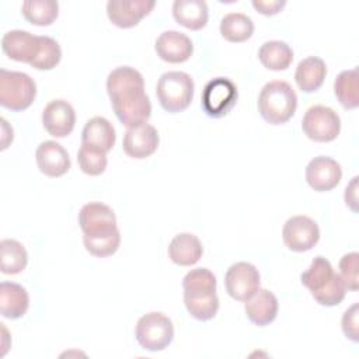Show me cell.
Here are the masks:
<instances>
[{
    "label": "cell",
    "instance_id": "obj_1",
    "mask_svg": "<svg viewBox=\"0 0 359 359\" xmlns=\"http://www.w3.org/2000/svg\"><path fill=\"white\" fill-rule=\"evenodd\" d=\"M107 93L116 118L128 128L147 122L151 102L144 93L140 72L130 66H119L107 77Z\"/></svg>",
    "mask_w": 359,
    "mask_h": 359
},
{
    "label": "cell",
    "instance_id": "obj_2",
    "mask_svg": "<svg viewBox=\"0 0 359 359\" xmlns=\"http://www.w3.org/2000/svg\"><path fill=\"white\" fill-rule=\"evenodd\" d=\"M314 300L325 307L339 304L346 294V286L342 278L334 272L330 261L321 255L311 261L310 268L300 276Z\"/></svg>",
    "mask_w": 359,
    "mask_h": 359
},
{
    "label": "cell",
    "instance_id": "obj_3",
    "mask_svg": "<svg viewBox=\"0 0 359 359\" xmlns=\"http://www.w3.org/2000/svg\"><path fill=\"white\" fill-rule=\"evenodd\" d=\"M297 95L292 86L283 80L266 83L258 95V112L271 125L287 122L296 112Z\"/></svg>",
    "mask_w": 359,
    "mask_h": 359
},
{
    "label": "cell",
    "instance_id": "obj_4",
    "mask_svg": "<svg viewBox=\"0 0 359 359\" xmlns=\"http://www.w3.org/2000/svg\"><path fill=\"white\" fill-rule=\"evenodd\" d=\"M195 84L192 77L184 72L163 73L156 86V95L167 112H181L187 109L194 98Z\"/></svg>",
    "mask_w": 359,
    "mask_h": 359
},
{
    "label": "cell",
    "instance_id": "obj_5",
    "mask_svg": "<svg viewBox=\"0 0 359 359\" xmlns=\"http://www.w3.org/2000/svg\"><path fill=\"white\" fill-rule=\"evenodd\" d=\"M36 84L22 72L0 69V105L11 111H24L35 100Z\"/></svg>",
    "mask_w": 359,
    "mask_h": 359
},
{
    "label": "cell",
    "instance_id": "obj_6",
    "mask_svg": "<svg viewBox=\"0 0 359 359\" xmlns=\"http://www.w3.org/2000/svg\"><path fill=\"white\" fill-rule=\"evenodd\" d=\"M135 337L143 349L163 351L174 339L172 321L160 311H150L137 320Z\"/></svg>",
    "mask_w": 359,
    "mask_h": 359
},
{
    "label": "cell",
    "instance_id": "obj_7",
    "mask_svg": "<svg viewBox=\"0 0 359 359\" xmlns=\"http://www.w3.org/2000/svg\"><path fill=\"white\" fill-rule=\"evenodd\" d=\"M238 91L236 84L227 77H216L206 83L202 91V108L210 118L227 115L236 105Z\"/></svg>",
    "mask_w": 359,
    "mask_h": 359
},
{
    "label": "cell",
    "instance_id": "obj_8",
    "mask_svg": "<svg viewBox=\"0 0 359 359\" xmlns=\"http://www.w3.org/2000/svg\"><path fill=\"white\" fill-rule=\"evenodd\" d=\"M302 129L304 135L314 142H331L339 135L341 119L332 108L313 105L306 111L302 119Z\"/></svg>",
    "mask_w": 359,
    "mask_h": 359
},
{
    "label": "cell",
    "instance_id": "obj_9",
    "mask_svg": "<svg viewBox=\"0 0 359 359\" xmlns=\"http://www.w3.org/2000/svg\"><path fill=\"white\" fill-rule=\"evenodd\" d=\"M79 224L86 237H104L118 231L114 210L101 202H90L80 209Z\"/></svg>",
    "mask_w": 359,
    "mask_h": 359
},
{
    "label": "cell",
    "instance_id": "obj_10",
    "mask_svg": "<svg viewBox=\"0 0 359 359\" xmlns=\"http://www.w3.org/2000/svg\"><path fill=\"white\" fill-rule=\"evenodd\" d=\"M282 238L290 251H309L317 244L320 238V229L318 224L309 216H292L283 224Z\"/></svg>",
    "mask_w": 359,
    "mask_h": 359
},
{
    "label": "cell",
    "instance_id": "obj_11",
    "mask_svg": "<svg viewBox=\"0 0 359 359\" xmlns=\"http://www.w3.org/2000/svg\"><path fill=\"white\" fill-rule=\"evenodd\" d=\"M261 276L258 269L250 262L233 264L224 275V287L230 297L238 302L250 299L259 287Z\"/></svg>",
    "mask_w": 359,
    "mask_h": 359
},
{
    "label": "cell",
    "instance_id": "obj_12",
    "mask_svg": "<svg viewBox=\"0 0 359 359\" xmlns=\"http://www.w3.org/2000/svg\"><path fill=\"white\" fill-rule=\"evenodd\" d=\"M158 142L160 137L156 128L144 122L128 128V130L123 135L122 149L129 157L142 160L151 156L157 150Z\"/></svg>",
    "mask_w": 359,
    "mask_h": 359
},
{
    "label": "cell",
    "instance_id": "obj_13",
    "mask_svg": "<svg viewBox=\"0 0 359 359\" xmlns=\"http://www.w3.org/2000/svg\"><path fill=\"white\" fill-rule=\"evenodd\" d=\"M156 6L153 0H109L107 15L119 28H132L146 17Z\"/></svg>",
    "mask_w": 359,
    "mask_h": 359
},
{
    "label": "cell",
    "instance_id": "obj_14",
    "mask_svg": "<svg viewBox=\"0 0 359 359\" xmlns=\"http://www.w3.org/2000/svg\"><path fill=\"white\" fill-rule=\"evenodd\" d=\"M342 178V168L338 161L327 156L310 160L306 167V181L317 192L334 189Z\"/></svg>",
    "mask_w": 359,
    "mask_h": 359
},
{
    "label": "cell",
    "instance_id": "obj_15",
    "mask_svg": "<svg viewBox=\"0 0 359 359\" xmlns=\"http://www.w3.org/2000/svg\"><path fill=\"white\" fill-rule=\"evenodd\" d=\"M74 123V108L65 100H53L42 111V125L53 137H66L72 133Z\"/></svg>",
    "mask_w": 359,
    "mask_h": 359
},
{
    "label": "cell",
    "instance_id": "obj_16",
    "mask_svg": "<svg viewBox=\"0 0 359 359\" xmlns=\"http://www.w3.org/2000/svg\"><path fill=\"white\" fill-rule=\"evenodd\" d=\"M1 50L15 62L31 65L39 52V36L22 29L8 31L1 38Z\"/></svg>",
    "mask_w": 359,
    "mask_h": 359
},
{
    "label": "cell",
    "instance_id": "obj_17",
    "mask_svg": "<svg viewBox=\"0 0 359 359\" xmlns=\"http://www.w3.org/2000/svg\"><path fill=\"white\" fill-rule=\"evenodd\" d=\"M35 161L39 171L50 178L62 177L70 170L69 153L53 140H45L36 147Z\"/></svg>",
    "mask_w": 359,
    "mask_h": 359
},
{
    "label": "cell",
    "instance_id": "obj_18",
    "mask_svg": "<svg viewBox=\"0 0 359 359\" xmlns=\"http://www.w3.org/2000/svg\"><path fill=\"white\" fill-rule=\"evenodd\" d=\"M154 49L157 56L164 62L182 63L191 57L194 45L185 34L178 31H165L156 39Z\"/></svg>",
    "mask_w": 359,
    "mask_h": 359
},
{
    "label": "cell",
    "instance_id": "obj_19",
    "mask_svg": "<svg viewBox=\"0 0 359 359\" xmlns=\"http://www.w3.org/2000/svg\"><path fill=\"white\" fill-rule=\"evenodd\" d=\"M278 309L279 304L276 296L271 290L262 287H258V290L245 300L244 306L247 318L258 327L271 324L276 318Z\"/></svg>",
    "mask_w": 359,
    "mask_h": 359
},
{
    "label": "cell",
    "instance_id": "obj_20",
    "mask_svg": "<svg viewBox=\"0 0 359 359\" xmlns=\"http://www.w3.org/2000/svg\"><path fill=\"white\" fill-rule=\"evenodd\" d=\"M29 306V296L25 287L14 282L0 283V313L3 317L17 320L22 317Z\"/></svg>",
    "mask_w": 359,
    "mask_h": 359
},
{
    "label": "cell",
    "instance_id": "obj_21",
    "mask_svg": "<svg viewBox=\"0 0 359 359\" xmlns=\"http://www.w3.org/2000/svg\"><path fill=\"white\" fill-rule=\"evenodd\" d=\"M203 254V247L199 238L191 233L177 234L168 245L170 259L181 266L196 264Z\"/></svg>",
    "mask_w": 359,
    "mask_h": 359
},
{
    "label": "cell",
    "instance_id": "obj_22",
    "mask_svg": "<svg viewBox=\"0 0 359 359\" xmlns=\"http://www.w3.org/2000/svg\"><path fill=\"white\" fill-rule=\"evenodd\" d=\"M172 17L188 29H202L209 17L208 4L203 0H175L172 3Z\"/></svg>",
    "mask_w": 359,
    "mask_h": 359
},
{
    "label": "cell",
    "instance_id": "obj_23",
    "mask_svg": "<svg viewBox=\"0 0 359 359\" xmlns=\"http://www.w3.org/2000/svg\"><path fill=\"white\" fill-rule=\"evenodd\" d=\"M327 66L324 60L317 56H309L300 60L294 72L296 84L303 93L317 91L323 86Z\"/></svg>",
    "mask_w": 359,
    "mask_h": 359
},
{
    "label": "cell",
    "instance_id": "obj_24",
    "mask_svg": "<svg viewBox=\"0 0 359 359\" xmlns=\"http://www.w3.org/2000/svg\"><path fill=\"white\" fill-rule=\"evenodd\" d=\"M116 140L112 123L104 116H94L88 119L81 132V143L109 151Z\"/></svg>",
    "mask_w": 359,
    "mask_h": 359
},
{
    "label": "cell",
    "instance_id": "obj_25",
    "mask_svg": "<svg viewBox=\"0 0 359 359\" xmlns=\"http://www.w3.org/2000/svg\"><path fill=\"white\" fill-rule=\"evenodd\" d=\"M184 304L191 317L208 321L217 314L219 297L215 290H184Z\"/></svg>",
    "mask_w": 359,
    "mask_h": 359
},
{
    "label": "cell",
    "instance_id": "obj_26",
    "mask_svg": "<svg viewBox=\"0 0 359 359\" xmlns=\"http://www.w3.org/2000/svg\"><path fill=\"white\" fill-rule=\"evenodd\" d=\"M258 59L268 70H285L293 60L292 48L283 41H266L258 50Z\"/></svg>",
    "mask_w": 359,
    "mask_h": 359
},
{
    "label": "cell",
    "instance_id": "obj_27",
    "mask_svg": "<svg viewBox=\"0 0 359 359\" xmlns=\"http://www.w3.org/2000/svg\"><path fill=\"white\" fill-rule=\"evenodd\" d=\"M28 254L25 247L13 238H4L0 243V271L6 275H15L25 269Z\"/></svg>",
    "mask_w": 359,
    "mask_h": 359
},
{
    "label": "cell",
    "instance_id": "obj_28",
    "mask_svg": "<svg viewBox=\"0 0 359 359\" xmlns=\"http://www.w3.org/2000/svg\"><path fill=\"white\" fill-rule=\"evenodd\" d=\"M334 94L345 109L359 105V74L358 69L341 72L334 81Z\"/></svg>",
    "mask_w": 359,
    "mask_h": 359
},
{
    "label": "cell",
    "instance_id": "obj_29",
    "mask_svg": "<svg viewBox=\"0 0 359 359\" xmlns=\"http://www.w3.org/2000/svg\"><path fill=\"white\" fill-rule=\"evenodd\" d=\"M252 32L254 22L243 13H229L220 21V34L229 42H244Z\"/></svg>",
    "mask_w": 359,
    "mask_h": 359
},
{
    "label": "cell",
    "instance_id": "obj_30",
    "mask_svg": "<svg viewBox=\"0 0 359 359\" xmlns=\"http://www.w3.org/2000/svg\"><path fill=\"white\" fill-rule=\"evenodd\" d=\"M21 13L28 22L45 27L56 20L59 4L53 0H25L21 6Z\"/></svg>",
    "mask_w": 359,
    "mask_h": 359
},
{
    "label": "cell",
    "instance_id": "obj_31",
    "mask_svg": "<svg viewBox=\"0 0 359 359\" xmlns=\"http://www.w3.org/2000/svg\"><path fill=\"white\" fill-rule=\"evenodd\" d=\"M77 161L80 170L87 175H100L105 171L108 160H107V151L81 143L79 153H77Z\"/></svg>",
    "mask_w": 359,
    "mask_h": 359
},
{
    "label": "cell",
    "instance_id": "obj_32",
    "mask_svg": "<svg viewBox=\"0 0 359 359\" xmlns=\"http://www.w3.org/2000/svg\"><path fill=\"white\" fill-rule=\"evenodd\" d=\"M60 59H62L60 45L50 36L39 35V52L34 59V62L31 63V66L38 70H52L59 65Z\"/></svg>",
    "mask_w": 359,
    "mask_h": 359
},
{
    "label": "cell",
    "instance_id": "obj_33",
    "mask_svg": "<svg viewBox=\"0 0 359 359\" xmlns=\"http://www.w3.org/2000/svg\"><path fill=\"white\" fill-rule=\"evenodd\" d=\"M83 243L86 250L94 257H109L115 254L121 244V233L119 230L104 237H86L83 236Z\"/></svg>",
    "mask_w": 359,
    "mask_h": 359
},
{
    "label": "cell",
    "instance_id": "obj_34",
    "mask_svg": "<svg viewBox=\"0 0 359 359\" xmlns=\"http://www.w3.org/2000/svg\"><path fill=\"white\" fill-rule=\"evenodd\" d=\"M184 290H215L216 278L208 268L191 269L182 279Z\"/></svg>",
    "mask_w": 359,
    "mask_h": 359
},
{
    "label": "cell",
    "instance_id": "obj_35",
    "mask_svg": "<svg viewBox=\"0 0 359 359\" xmlns=\"http://www.w3.org/2000/svg\"><path fill=\"white\" fill-rule=\"evenodd\" d=\"M358 252H348L339 261V276L342 278L346 289L355 292L359 289V278H358Z\"/></svg>",
    "mask_w": 359,
    "mask_h": 359
},
{
    "label": "cell",
    "instance_id": "obj_36",
    "mask_svg": "<svg viewBox=\"0 0 359 359\" xmlns=\"http://www.w3.org/2000/svg\"><path fill=\"white\" fill-rule=\"evenodd\" d=\"M359 304L353 303L349 309L345 310L341 321L342 331L346 338H349L353 342L359 341Z\"/></svg>",
    "mask_w": 359,
    "mask_h": 359
},
{
    "label": "cell",
    "instance_id": "obj_37",
    "mask_svg": "<svg viewBox=\"0 0 359 359\" xmlns=\"http://www.w3.org/2000/svg\"><path fill=\"white\" fill-rule=\"evenodd\" d=\"M286 6L285 0H252V7L264 15H275Z\"/></svg>",
    "mask_w": 359,
    "mask_h": 359
},
{
    "label": "cell",
    "instance_id": "obj_38",
    "mask_svg": "<svg viewBox=\"0 0 359 359\" xmlns=\"http://www.w3.org/2000/svg\"><path fill=\"white\" fill-rule=\"evenodd\" d=\"M345 203L353 212H358V177H353L345 188Z\"/></svg>",
    "mask_w": 359,
    "mask_h": 359
},
{
    "label": "cell",
    "instance_id": "obj_39",
    "mask_svg": "<svg viewBox=\"0 0 359 359\" xmlns=\"http://www.w3.org/2000/svg\"><path fill=\"white\" fill-rule=\"evenodd\" d=\"M0 122H1V133H3L1 135V149L4 150L8 146V143L13 140V129L8 126V123L4 118H1Z\"/></svg>",
    "mask_w": 359,
    "mask_h": 359
}]
</instances>
